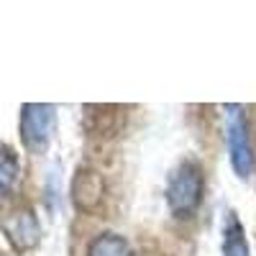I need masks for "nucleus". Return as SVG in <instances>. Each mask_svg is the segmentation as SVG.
I'll return each instance as SVG.
<instances>
[{"mask_svg":"<svg viewBox=\"0 0 256 256\" xmlns=\"http://www.w3.org/2000/svg\"><path fill=\"white\" fill-rule=\"evenodd\" d=\"M223 256H251V246L246 241L244 226L236 212H228L223 228Z\"/></svg>","mask_w":256,"mask_h":256,"instance_id":"nucleus-6","label":"nucleus"},{"mask_svg":"<svg viewBox=\"0 0 256 256\" xmlns=\"http://www.w3.org/2000/svg\"><path fill=\"white\" fill-rule=\"evenodd\" d=\"M88 256H134L131 244L118 233H100V236L90 244Z\"/></svg>","mask_w":256,"mask_h":256,"instance_id":"nucleus-7","label":"nucleus"},{"mask_svg":"<svg viewBox=\"0 0 256 256\" xmlns=\"http://www.w3.org/2000/svg\"><path fill=\"white\" fill-rule=\"evenodd\" d=\"M226 144H228V162L241 180H248L254 169V152L248 138V123L241 105H226Z\"/></svg>","mask_w":256,"mask_h":256,"instance_id":"nucleus-2","label":"nucleus"},{"mask_svg":"<svg viewBox=\"0 0 256 256\" xmlns=\"http://www.w3.org/2000/svg\"><path fill=\"white\" fill-rule=\"evenodd\" d=\"M56 126V110L54 105L44 102H28L20 110V138H24L26 148L41 154L49 146Z\"/></svg>","mask_w":256,"mask_h":256,"instance_id":"nucleus-3","label":"nucleus"},{"mask_svg":"<svg viewBox=\"0 0 256 256\" xmlns=\"http://www.w3.org/2000/svg\"><path fill=\"white\" fill-rule=\"evenodd\" d=\"M166 205L169 210L174 212L177 218H187L192 216L200 202H202V195H205V174L198 162H180L172 174L166 180Z\"/></svg>","mask_w":256,"mask_h":256,"instance_id":"nucleus-1","label":"nucleus"},{"mask_svg":"<svg viewBox=\"0 0 256 256\" xmlns=\"http://www.w3.org/2000/svg\"><path fill=\"white\" fill-rule=\"evenodd\" d=\"M6 230H8V236H10L20 248L36 246V241H38V236H41L38 223H36V218L31 216V212H16V216L6 223Z\"/></svg>","mask_w":256,"mask_h":256,"instance_id":"nucleus-5","label":"nucleus"},{"mask_svg":"<svg viewBox=\"0 0 256 256\" xmlns=\"http://www.w3.org/2000/svg\"><path fill=\"white\" fill-rule=\"evenodd\" d=\"M72 200L80 210L92 212L105 200V182L92 169H80L72 180Z\"/></svg>","mask_w":256,"mask_h":256,"instance_id":"nucleus-4","label":"nucleus"},{"mask_svg":"<svg viewBox=\"0 0 256 256\" xmlns=\"http://www.w3.org/2000/svg\"><path fill=\"white\" fill-rule=\"evenodd\" d=\"M18 180V159L10 152H0V198L8 195Z\"/></svg>","mask_w":256,"mask_h":256,"instance_id":"nucleus-8","label":"nucleus"}]
</instances>
